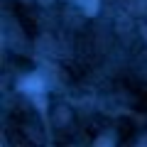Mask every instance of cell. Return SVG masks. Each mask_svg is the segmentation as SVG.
I'll return each instance as SVG.
<instances>
[{
  "label": "cell",
  "mask_w": 147,
  "mask_h": 147,
  "mask_svg": "<svg viewBox=\"0 0 147 147\" xmlns=\"http://www.w3.org/2000/svg\"><path fill=\"white\" fill-rule=\"evenodd\" d=\"M22 88L25 91H42V79L39 76H30V79L22 81Z\"/></svg>",
  "instance_id": "1"
}]
</instances>
